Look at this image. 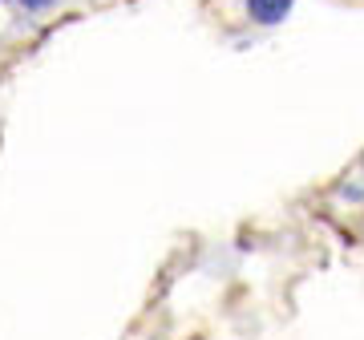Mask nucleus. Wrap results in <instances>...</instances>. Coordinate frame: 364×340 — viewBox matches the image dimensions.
Listing matches in <instances>:
<instances>
[{"instance_id": "obj_3", "label": "nucleus", "mask_w": 364, "mask_h": 340, "mask_svg": "<svg viewBox=\"0 0 364 340\" xmlns=\"http://www.w3.org/2000/svg\"><path fill=\"white\" fill-rule=\"evenodd\" d=\"M0 4H9V0H0Z\"/></svg>"}, {"instance_id": "obj_1", "label": "nucleus", "mask_w": 364, "mask_h": 340, "mask_svg": "<svg viewBox=\"0 0 364 340\" xmlns=\"http://www.w3.org/2000/svg\"><path fill=\"white\" fill-rule=\"evenodd\" d=\"M243 9H247V21L259 28H275L284 25L291 9H296V0H243Z\"/></svg>"}, {"instance_id": "obj_2", "label": "nucleus", "mask_w": 364, "mask_h": 340, "mask_svg": "<svg viewBox=\"0 0 364 340\" xmlns=\"http://www.w3.org/2000/svg\"><path fill=\"white\" fill-rule=\"evenodd\" d=\"M25 13H33V16H41V13H49V9H57L61 0H16Z\"/></svg>"}]
</instances>
